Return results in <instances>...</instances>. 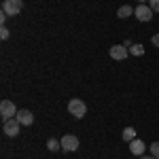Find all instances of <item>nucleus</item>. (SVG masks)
I'll return each mask as SVG.
<instances>
[{"instance_id": "f257e3e1", "label": "nucleus", "mask_w": 159, "mask_h": 159, "mask_svg": "<svg viewBox=\"0 0 159 159\" xmlns=\"http://www.w3.org/2000/svg\"><path fill=\"white\" fill-rule=\"evenodd\" d=\"M68 112L72 115V117H76V119H83L87 112V104L83 102V100L79 98H72L70 102H68Z\"/></svg>"}, {"instance_id": "f03ea898", "label": "nucleus", "mask_w": 159, "mask_h": 159, "mask_svg": "<svg viewBox=\"0 0 159 159\" xmlns=\"http://www.w3.org/2000/svg\"><path fill=\"white\" fill-rule=\"evenodd\" d=\"M17 112H19V110L15 108V104H13L11 100H2V104H0V115H2V121L15 119V117H17Z\"/></svg>"}, {"instance_id": "7ed1b4c3", "label": "nucleus", "mask_w": 159, "mask_h": 159, "mask_svg": "<svg viewBox=\"0 0 159 159\" xmlns=\"http://www.w3.org/2000/svg\"><path fill=\"white\" fill-rule=\"evenodd\" d=\"M24 9V0H4L2 2V11L7 13V15H19Z\"/></svg>"}, {"instance_id": "20e7f679", "label": "nucleus", "mask_w": 159, "mask_h": 159, "mask_svg": "<svg viewBox=\"0 0 159 159\" xmlns=\"http://www.w3.org/2000/svg\"><path fill=\"white\" fill-rule=\"evenodd\" d=\"M134 15H136L138 21H151L153 19V9L147 7V4H138L134 9Z\"/></svg>"}, {"instance_id": "39448f33", "label": "nucleus", "mask_w": 159, "mask_h": 159, "mask_svg": "<svg viewBox=\"0 0 159 159\" xmlns=\"http://www.w3.org/2000/svg\"><path fill=\"white\" fill-rule=\"evenodd\" d=\"M61 148L66 151V153H72V151H76L79 148V138L72 134H66L64 138H61Z\"/></svg>"}, {"instance_id": "423d86ee", "label": "nucleus", "mask_w": 159, "mask_h": 159, "mask_svg": "<svg viewBox=\"0 0 159 159\" xmlns=\"http://www.w3.org/2000/svg\"><path fill=\"white\" fill-rule=\"evenodd\" d=\"M108 53H110V57H112V60H125V57H127V55H129V49H127V47H125V45H115V47H110L108 49Z\"/></svg>"}, {"instance_id": "0eeeda50", "label": "nucleus", "mask_w": 159, "mask_h": 159, "mask_svg": "<svg viewBox=\"0 0 159 159\" xmlns=\"http://www.w3.org/2000/svg\"><path fill=\"white\" fill-rule=\"evenodd\" d=\"M19 127H21V123L17 121V117L15 119H9V121H4V134L15 138V136L19 134Z\"/></svg>"}, {"instance_id": "6e6552de", "label": "nucleus", "mask_w": 159, "mask_h": 159, "mask_svg": "<svg viewBox=\"0 0 159 159\" xmlns=\"http://www.w3.org/2000/svg\"><path fill=\"white\" fill-rule=\"evenodd\" d=\"M144 148H147V144H144L142 140H138V138H134V140L129 142V151H132V155L142 157V155H144Z\"/></svg>"}, {"instance_id": "1a4fd4ad", "label": "nucleus", "mask_w": 159, "mask_h": 159, "mask_svg": "<svg viewBox=\"0 0 159 159\" xmlns=\"http://www.w3.org/2000/svg\"><path fill=\"white\" fill-rule=\"evenodd\" d=\"M17 121L21 123V125H28V127H30L32 121H34V115H32L30 110H19V112H17Z\"/></svg>"}, {"instance_id": "9d476101", "label": "nucleus", "mask_w": 159, "mask_h": 159, "mask_svg": "<svg viewBox=\"0 0 159 159\" xmlns=\"http://www.w3.org/2000/svg\"><path fill=\"white\" fill-rule=\"evenodd\" d=\"M134 138H136V129L134 127H125V129H123V140H125V142H132Z\"/></svg>"}, {"instance_id": "9b49d317", "label": "nucleus", "mask_w": 159, "mask_h": 159, "mask_svg": "<svg viewBox=\"0 0 159 159\" xmlns=\"http://www.w3.org/2000/svg\"><path fill=\"white\" fill-rule=\"evenodd\" d=\"M132 13H134V9H132V7H127V4H123L121 9H119V11H117V15H119V17H121V19H125V17H129V15H132Z\"/></svg>"}, {"instance_id": "f8f14e48", "label": "nucleus", "mask_w": 159, "mask_h": 159, "mask_svg": "<svg viewBox=\"0 0 159 159\" xmlns=\"http://www.w3.org/2000/svg\"><path fill=\"white\" fill-rule=\"evenodd\" d=\"M129 53L136 55V57H140V55H144V47H142V45H132V47H129Z\"/></svg>"}, {"instance_id": "ddd939ff", "label": "nucleus", "mask_w": 159, "mask_h": 159, "mask_svg": "<svg viewBox=\"0 0 159 159\" xmlns=\"http://www.w3.org/2000/svg\"><path fill=\"white\" fill-rule=\"evenodd\" d=\"M47 148H49V151H60V148H61V140H55V138H51L49 142H47Z\"/></svg>"}, {"instance_id": "4468645a", "label": "nucleus", "mask_w": 159, "mask_h": 159, "mask_svg": "<svg viewBox=\"0 0 159 159\" xmlns=\"http://www.w3.org/2000/svg\"><path fill=\"white\" fill-rule=\"evenodd\" d=\"M148 153H151L155 159H159V142H153V144L148 147Z\"/></svg>"}, {"instance_id": "2eb2a0df", "label": "nucleus", "mask_w": 159, "mask_h": 159, "mask_svg": "<svg viewBox=\"0 0 159 159\" xmlns=\"http://www.w3.org/2000/svg\"><path fill=\"white\" fill-rule=\"evenodd\" d=\"M9 36H11V32H9V28H7V25H2V28H0V38H2V40H7Z\"/></svg>"}, {"instance_id": "dca6fc26", "label": "nucleus", "mask_w": 159, "mask_h": 159, "mask_svg": "<svg viewBox=\"0 0 159 159\" xmlns=\"http://www.w3.org/2000/svg\"><path fill=\"white\" fill-rule=\"evenodd\" d=\"M148 7L153 9V13H159V0H148Z\"/></svg>"}, {"instance_id": "f3484780", "label": "nucleus", "mask_w": 159, "mask_h": 159, "mask_svg": "<svg viewBox=\"0 0 159 159\" xmlns=\"http://www.w3.org/2000/svg\"><path fill=\"white\" fill-rule=\"evenodd\" d=\"M151 43H153V45H155V47H159V34H155V36L151 38Z\"/></svg>"}, {"instance_id": "a211bd4d", "label": "nucleus", "mask_w": 159, "mask_h": 159, "mask_svg": "<svg viewBox=\"0 0 159 159\" xmlns=\"http://www.w3.org/2000/svg\"><path fill=\"white\" fill-rule=\"evenodd\" d=\"M7 17H9V15L2 11V15H0V24H2V25H4V21H7Z\"/></svg>"}, {"instance_id": "6ab92c4d", "label": "nucleus", "mask_w": 159, "mask_h": 159, "mask_svg": "<svg viewBox=\"0 0 159 159\" xmlns=\"http://www.w3.org/2000/svg\"><path fill=\"white\" fill-rule=\"evenodd\" d=\"M140 159H155V157H153V155H148V157H144V155H142Z\"/></svg>"}, {"instance_id": "aec40b11", "label": "nucleus", "mask_w": 159, "mask_h": 159, "mask_svg": "<svg viewBox=\"0 0 159 159\" xmlns=\"http://www.w3.org/2000/svg\"><path fill=\"white\" fill-rule=\"evenodd\" d=\"M138 2H140V4H144V2H147V0H138Z\"/></svg>"}]
</instances>
